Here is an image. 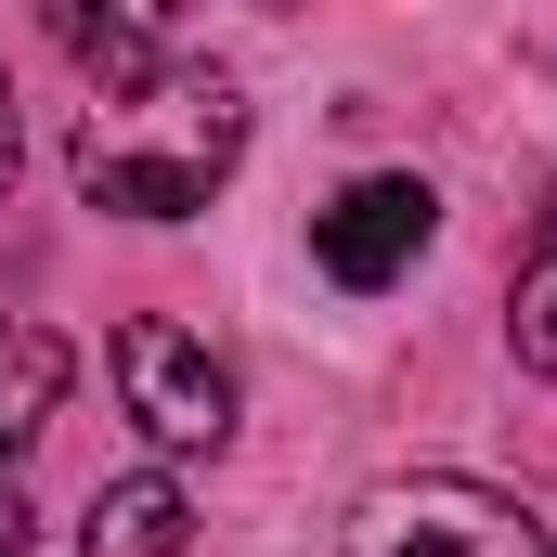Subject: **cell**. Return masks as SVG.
I'll return each instance as SVG.
<instances>
[{
  "mask_svg": "<svg viewBox=\"0 0 557 557\" xmlns=\"http://www.w3.org/2000/svg\"><path fill=\"white\" fill-rule=\"evenodd\" d=\"M350 557H557V532L493 480L416 467V480H376L350 506Z\"/></svg>",
  "mask_w": 557,
  "mask_h": 557,
  "instance_id": "obj_2",
  "label": "cell"
},
{
  "mask_svg": "<svg viewBox=\"0 0 557 557\" xmlns=\"http://www.w3.org/2000/svg\"><path fill=\"white\" fill-rule=\"evenodd\" d=\"M52 39L78 52V78L104 104H143L182 65V0H52Z\"/></svg>",
  "mask_w": 557,
  "mask_h": 557,
  "instance_id": "obj_5",
  "label": "cell"
},
{
  "mask_svg": "<svg viewBox=\"0 0 557 557\" xmlns=\"http://www.w3.org/2000/svg\"><path fill=\"white\" fill-rule=\"evenodd\" d=\"M143 104L169 117L156 143H143L117 104L78 131V195H91V208H117V221H195V208L221 195V169L247 156V91H234L221 65H195V78L169 65Z\"/></svg>",
  "mask_w": 557,
  "mask_h": 557,
  "instance_id": "obj_1",
  "label": "cell"
},
{
  "mask_svg": "<svg viewBox=\"0 0 557 557\" xmlns=\"http://www.w3.org/2000/svg\"><path fill=\"white\" fill-rule=\"evenodd\" d=\"M117 403L143 416V441H169V454H221L234 441V376H221V350L208 337H182V324H117Z\"/></svg>",
  "mask_w": 557,
  "mask_h": 557,
  "instance_id": "obj_3",
  "label": "cell"
},
{
  "mask_svg": "<svg viewBox=\"0 0 557 557\" xmlns=\"http://www.w3.org/2000/svg\"><path fill=\"white\" fill-rule=\"evenodd\" d=\"M78 545H91V557H182V545H195V493H182L169 467H131V480L91 493Z\"/></svg>",
  "mask_w": 557,
  "mask_h": 557,
  "instance_id": "obj_6",
  "label": "cell"
},
{
  "mask_svg": "<svg viewBox=\"0 0 557 557\" xmlns=\"http://www.w3.org/2000/svg\"><path fill=\"white\" fill-rule=\"evenodd\" d=\"M428 234H441V195H428L416 169H376V182H350L337 208H311V260H324L337 285H350V298L403 285Z\"/></svg>",
  "mask_w": 557,
  "mask_h": 557,
  "instance_id": "obj_4",
  "label": "cell"
},
{
  "mask_svg": "<svg viewBox=\"0 0 557 557\" xmlns=\"http://www.w3.org/2000/svg\"><path fill=\"white\" fill-rule=\"evenodd\" d=\"M65 376H78V350H65L52 324H0V454L52 428V403H65Z\"/></svg>",
  "mask_w": 557,
  "mask_h": 557,
  "instance_id": "obj_7",
  "label": "cell"
},
{
  "mask_svg": "<svg viewBox=\"0 0 557 557\" xmlns=\"http://www.w3.org/2000/svg\"><path fill=\"white\" fill-rule=\"evenodd\" d=\"M506 350L557 389V195H545V221H532V247H519V285H506Z\"/></svg>",
  "mask_w": 557,
  "mask_h": 557,
  "instance_id": "obj_8",
  "label": "cell"
},
{
  "mask_svg": "<svg viewBox=\"0 0 557 557\" xmlns=\"http://www.w3.org/2000/svg\"><path fill=\"white\" fill-rule=\"evenodd\" d=\"M273 13H298V0H273Z\"/></svg>",
  "mask_w": 557,
  "mask_h": 557,
  "instance_id": "obj_11",
  "label": "cell"
},
{
  "mask_svg": "<svg viewBox=\"0 0 557 557\" xmlns=\"http://www.w3.org/2000/svg\"><path fill=\"white\" fill-rule=\"evenodd\" d=\"M26 545H39V532H26V506L0 493V557H26Z\"/></svg>",
  "mask_w": 557,
  "mask_h": 557,
  "instance_id": "obj_10",
  "label": "cell"
},
{
  "mask_svg": "<svg viewBox=\"0 0 557 557\" xmlns=\"http://www.w3.org/2000/svg\"><path fill=\"white\" fill-rule=\"evenodd\" d=\"M13 169H26V117H13V65H0V195H13Z\"/></svg>",
  "mask_w": 557,
  "mask_h": 557,
  "instance_id": "obj_9",
  "label": "cell"
}]
</instances>
